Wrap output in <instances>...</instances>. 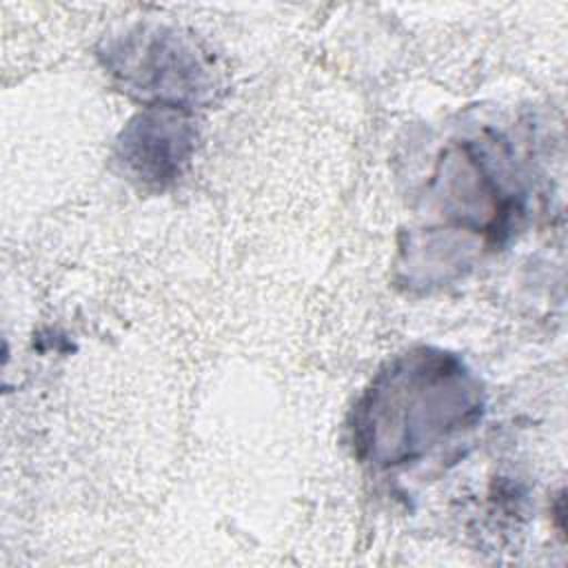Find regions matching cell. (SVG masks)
<instances>
[{
	"label": "cell",
	"mask_w": 568,
	"mask_h": 568,
	"mask_svg": "<svg viewBox=\"0 0 568 568\" xmlns=\"http://www.w3.org/2000/svg\"><path fill=\"white\" fill-rule=\"evenodd\" d=\"M364 410L368 415L390 413L388 417H368V424L382 419L395 424L371 437L366 446L386 450V459H402L410 457L417 446H428L457 428L477 406L459 364L439 355H417L399 364L371 393Z\"/></svg>",
	"instance_id": "obj_1"
}]
</instances>
